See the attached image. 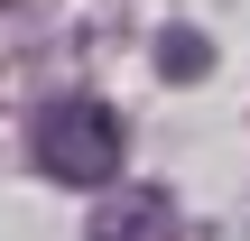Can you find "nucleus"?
<instances>
[{
	"instance_id": "1",
	"label": "nucleus",
	"mask_w": 250,
	"mask_h": 241,
	"mask_svg": "<svg viewBox=\"0 0 250 241\" xmlns=\"http://www.w3.org/2000/svg\"><path fill=\"white\" fill-rule=\"evenodd\" d=\"M121 149H130V130H121V111L93 102V93H65V102H46V111L28 121V158H37V176H56V186H111V176H121Z\"/></svg>"
},
{
	"instance_id": "4",
	"label": "nucleus",
	"mask_w": 250,
	"mask_h": 241,
	"mask_svg": "<svg viewBox=\"0 0 250 241\" xmlns=\"http://www.w3.org/2000/svg\"><path fill=\"white\" fill-rule=\"evenodd\" d=\"M0 9H19V0H0Z\"/></svg>"
},
{
	"instance_id": "3",
	"label": "nucleus",
	"mask_w": 250,
	"mask_h": 241,
	"mask_svg": "<svg viewBox=\"0 0 250 241\" xmlns=\"http://www.w3.org/2000/svg\"><path fill=\"white\" fill-rule=\"evenodd\" d=\"M204 65H213V46H204L195 28H167V37H158V74H167V84H195Z\"/></svg>"
},
{
	"instance_id": "2",
	"label": "nucleus",
	"mask_w": 250,
	"mask_h": 241,
	"mask_svg": "<svg viewBox=\"0 0 250 241\" xmlns=\"http://www.w3.org/2000/svg\"><path fill=\"white\" fill-rule=\"evenodd\" d=\"M83 241H176V195H158V186H121V195L93 214Z\"/></svg>"
}]
</instances>
